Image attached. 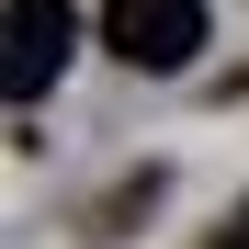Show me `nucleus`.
<instances>
[{
    "label": "nucleus",
    "mask_w": 249,
    "mask_h": 249,
    "mask_svg": "<svg viewBox=\"0 0 249 249\" xmlns=\"http://www.w3.org/2000/svg\"><path fill=\"white\" fill-rule=\"evenodd\" d=\"M68 57H79V12H68V0H12V57H0V79H12L23 113L46 102V79Z\"/></svg>",
    "instance_id": "nucleus-2"
},
{
    "label": "nucleus",
    "mask_w": 249,
    "mask_h": 249,
    "mask_svg": "<svg viewBox=\"0 0 249 249\" xmlns=\"http://www.w3.org/2000/svg\"><path fill=\"white\" fill-rule=\"evenodd\" d=\"M204 249H249V204H238V215H227L215 238H204Z\"/></svg>",
    "instance_id": "nucleus-3"
},
{
    "label": "nucleus",
    "mask_w": 249,
    "mask_h": 249,
    "mask_svg": "<svg viewBox=\"0 0 249 249\" xmlns=\"http://www.w3.org/2000/svg\"><path fill=\"white\" fill-rule=\"evenodd\" d=\"M102 46L124 68H147V79H170L204 57V0H102Z\"/></svg>",
    "instance_id": "nucleus-1"
}]
</instances>
